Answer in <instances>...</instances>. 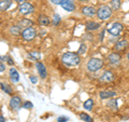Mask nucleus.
Instances as JSON below:
<instances>
[{
	"label": "nucleus",
	"instance_id": "obj_1",
	"mask_svg": "<svg viewBox=\"0 0 129 122\" xmlns=\"http://www.w3.org/2000/svg\"><path fill=\"white\" fill-rule=\"evenodd\" d=\"M62 62L63 64L68 65V66H76L81 62V57L79 54L73 53V52H67L62 55Z\"/></svg>",
	"mask_w": 129,
	"mask_h": 122
},
{
	"label": "nucleus",
	"instance_id": "obj_2",
	"mask_svg": "<svg viewBox=\"0 0 129 122\" xmlns=\"http://www.w3.org/2000/svg\"><path fill=\"white\" fill-rule=\"evenodd\" d=\"M103 66V60L101 58H91L87 63V69L91 72L99 70Z\"/></svg>",
	"mask_w": 129,
	"mask_h": 122
},
{
	"label": "nucleus",
	"instance_id": "obj_3",
	"mask_svg": "<svg viewBox=\"0 0 129 122\" xmlns=\"http://www.w3.org/2000/svg\"><path fill=\"white\" fill-rule=\"evenodd\" d=\"M97 15H98L99 19H101V21H107L108 18L111 17L112 9L108 6H102L101 8H99L98 11H97Z\"/></svg>",
	"mask_w": 129,
	"mask_h": 122
},
{
	"label": "nucleus",
	"instance_id": "obj_4",
	"mask_svg": "<svg viewBox=\"0 0 129 122\" xmlns=\"http://www.w3.org/2000/svg\"><path fill=\"white\" fill-rule=\"evenodd\" d=\"M107 30L113 36H118L123 30V25L120 23H112L109 25Z\"/></svg>",
	"mask_w": 129,
	"mask_h": 122
},
{
	"label": "nucleus",
	"instance_id": "obj_5",
	"mask_svg": "<svg viewBox=\"0 0 129 122\" xmlns=\"http://www.w3.org/2000/svg\"><path fill=\"white\" fill-rule=\"evenodd\" d=\"M22 36L26 41H30V40L35 39V37L37 36V31H36V29L34 27H28V28H25V29L23 30Z\"/></svg>",
	"mask_w": 129,
	"mask_h": 122
},
{
	"label": "nucleus",
	"instance_id": "obj_6",
	"mask_svg": "<svg viewBox=\"0 0 129 122\" xmlns=\"http://www.w3.org/2000/svg\"><path fill=\"white\" fill-rule=\"evenodd\" d=\"M35 11L34 9V6L30 5V3H22L21 7H19V13L23 14V15H27V14H30Z\"/></svg>",
	"mask_w": 129,
	"mask_h": 122
},
{
	"label": "nucleus",
	"instance_id": "obj_7",
	"mask_svg": "<svg viewBox=\"0 0 129 122\" xmlns=\"http://www.w3.org/2000/svg\"><path fill=\"white\" fill-rule=\"evenodd\" d=\"M22 106V100L18 96H14L12 97L10 100V107L13 109V110H18Z\"/></svg>",
	"mask_w": 129,
	"mask_h": 122
},
{
	"label": "nucleus",
	"instance_id": "obj_8",
	"mask_svg": "<svg viewBox=\"0 0 129 122\" xmlns=\"http://www.w3.org/2000/svg\"><path fill=\"white\" fill-rule=\"evenodd\" d=\"M109 63H110L111 65H113V66H117V65H119L120 55L118 53H116V52L111 53L110 55H109Z\"/></svg>",
	"mask_w": 129,
	"mask_h": 122
},
{
	"label": "nucleus",
	"instance_id": "obj_9",
	"mask_svg": "<svg viewBox=\"0 0 129 122\" xmlns=\"http://www.w3.org/2000/svg\"><path fill=\"white\" fill-rule=\"evenodd\" d=\"M60 6L62 7V9H64L68 12L74 11V9H75V6H74V3L72 0H62L61 3H60Z\"/></svg>",
	"mask_w": 129,
	"mask_h": 122
},
{
	"label": "nucleus",
	"instance_id": "obj_10",
	"mask_svg": "<svg viewBox=\"0 0 129 122\" xmlns=\"http://www.w3.org/2000/svg\"><path fill=\"white\" fill-rule=\"evenodd\" d=\"M36 67H37V69H38V72H39L40 77H41L42 79H45V78H46V76H47V71H46L45 66H44L42 63L38 62L37 64H36Z\"/></svg>",
	"mask_w": 129,
	"mask_h": 122
},
{
	"label": "nucleus",
	"instance_id": "obj_11",
	"mask_svg": "<svg viewBox=\"0 0 129 122\" xmlns=\"http://www.w3.org/2000/svg\"><path fill=\"white\" fill-rule=\"evenodd\" d=\"M100 80L102 81V82H112L113 80H114V75H113V72L112 71H104L102 76H101V78H100Z\"/></svg>",
	"mask_w": 129,
	"mask_h": 122
},
{
	"label": "nucleus",
	"instance_id": "obj_12",
	"mask_svg": "<svg viewBox=\"0 0 129 122\" xmlns=\"http://www.w3.org/2000/svg\"><path fill=\"white\" fill-rule=\"evenodd\" d=\"M127 47H128V42L126 40H119V41L116 42V44H115V50L118 52L125 51L127 49Z\"/></svg>",
	"mask_w": 129,
	"mask_h": 122
},
{
	"label": "nucleus",
	"instance_id": "obj_13",
	"mask_svg": "<svg viewBox=\"0 0 129 122\" xmlns=\"http://www.w3.org/2000/svg\"><path fill=\"white\" fill-rule=\"evenodd\" d=\"M82 13L86 16H94L95 14H97V11L92 7H84L82 8Z\"/></svg>",
	"mask_w": 129,
	"mask_h": 122
},
{
	"label": "nucleus",
	"instance_id": "obj_14",
	"mask_svg": "<svg viewBox=\"0 0 129 122\" xmlns=\"http://www.w3.org/2000/svg\"><path fill=\"white\" fill-rule=\"evenodd\" d=\"M10 78L12 80V82H14V83H16V82H18V81H19V75H18V72L13 67L10 68Z\"/></svg>",
	"mask_w": 129,
	"mask_h": 122
},
{
	"label": "nucleus",
	"instance_id": "obj_15",
	"mask_svg": "<svg viewBox=\"0 0 129 122\" xmlns=\"http://www.w3.org/2000/svg\"><path fill=\"white\" fill-rule=\"evenodd\" d=\"M115 95H116V93L113 91H101L100 92V98H102V99L111 98V97H114Z\"/></svg>",
	"mask_w": 129,
	"mask_h": 122
},
{
	"label": "nucleus",
	"instance_id": "obj_16",
	"mask_svg": "<svg viewBox=\"0 0 129 122\" xmlns=\"http://www.w3.org/2000/svg\"><path fill=\"white\" fill-rule=\"evenodd\" d=\"M12 5V0H0V11L8 10Z\"/></svg>",
	"mask_w": 129,
	"mask_h": 122
},
{
	"label": "nucleus",
	"instance_id": "obj_17",
	"mask_svg": "<svg viewBox=\"0 0 129 122\" xmlns=\"http://www.w3.org/2000/svg\"><path fill=\"white\" fill-rule=\"evenodd\" d=\"M39 24L40 25H42V26H48V24L51 23L50 21V18L47 17V16L45 15H41V16H39Z\"/></svg>",
	"mask_w": 129,
	"mask_h": 122
},
{
	"label": "nucleus",
	"instance_id": "obj_18",
	"mask_svg": "<svg viewBox=\"0 0 129 122\" xmlns=\"http://www.w3.org/2000/svg\"><path fill=\"white\" fill-rule=\"evenodd\" d=\"M100 27V24L99 23H96V22H88L86 24V29L87 30H96Z\"/></svg>",
	"mask_w": 129,
	"mask_h": 122
},
{
	"label": "nucleus",
	"instance_id": "obj_19",
	"mask_svg": "<svg viewBox=\"0 0 129 122\" xmlns=\"http://www.w3.org/2000/svg\"><path fill=\"white\" fill-rule=\"evenodd\" d=\"M108 106L112 110H117V100L116 99H109L108 100Z\"/></svg>",
	"mask_w": 129,
	"mask_h": 122
},
{
	"label": "nucleus",
	"instance_id": "obj_20",
	"mask_svg": "<svg viewBox=\"0 0 129 122\" xmlns=\"http://www.w3.org/2000/svg\"><path fill=\"white\" fill-rule=\"evenodd\" d=\"M31 25H32V22L29 21V19H23V21L19 22V24H18L19 28H21V27H23V28H28V27H30Z\"/></svg>",
	"mask_w": 129,
	"mask_h": 122
},
{
	"label": "nucleus",
	"instance_id": "obj_21",
	"mask_svg": "<svg viewBox=\"0 0 129 122\" xmlns=\"http://www.w3.org/2000/svg\"><path fill=\"white\" fill-rule=\"evenodd\" d=\"M120 0H111V7L113 10H118L120 8Z\"/></svg>",
	"mask_w": 129,
	"mask_h": 122
},
{
	"label": "nucleus",
	"instance_id": "obj_22",
	"mask_svg": "<svg viewBox=\"0 0 129 122\" xmlns=\"http://www.w3.org/2000/svg\"><path fill=\"white\" fill-rule=\"evenodd\" d=\"M80 118H81V119H82L83 121H85V122H94V121H92V118H91L90 116H88L87 113H84V112L81 113Z\"/></svg>",
	"mask_w": 129,
	"mask_h": 122
},
{
	"label": "nucleus",
	"instance_id": "obj_23",
	"mask_svg": "<svg viewBox=\"0 0 129 122\" xmlns=\"http://www.w3.org/2000/svg\"><path fill=\"white\" fill-rule=\"evenodd\" d=\"M92 105H94V101H92V99H87L85 103H84V108H85L86 110H91Z\"/></svg>",
	"mask_w": 129,
	"mask_h": 122
},
{
	"label": "nucleus",
	"instance_id": "obj_24",
	"mask_svg": "<svg viewBox=\"0 0 129 122\" xmlns=\"http://www.w3.org/2000/svg\"><path fill=\"white\" fill-rule=\"evenodd\" d=\"M19 31H21L19 26H14V27L10 28V32L11 34H13V35H19Z\"/></svg>",
	"mask_w": 129,
	"mask_h": 122
},
{
	"label": "nucleus",
	"instance_id": "obj_25",
	"mask_svg": "<svg viewBox=\"0 0 129 122\" xmlns=\"http://www.w3.org/2000/svg\"><path fill=\"white\" fill-rule=\"evenodd\" d=\"M1 89H2V90L5 91L6 93H8V94H11V93H12V89L9 87V85H7V84L1 83Z\"/></svg>",
	"mask_w": 129,
	"mask_h": 122
},
{
	"label": "nucleus",
	"instance_id": "obj_26",
	"mask_svg": "<svg viewBox=\"0 0 129 122\" xmlns=\"http://www.w3.org/2000/svg\"><path fill=\"white\" fill-rule=\"evenodd\" d=\"M29 55H30V56H32V57L36 58V59H39V58H40V56H41V55H40L39 52H37V51L30 52V54H29Z\"/></svg>",
	"mask_w": 129,
	"mask_h": 122
},
{
	"label": "nucleus",
	"instance_id": "obj_27",
	"mask_svg": "<svg viewBox=\"0 0 129 122\" xmlns=\"http://www.w3.org/2000/svg\"><path fill=\"white\" fill-rule=\"evenodd\" d=\"M59 22H60V16L58 14H55L54 15V19H53V24L54 25H57Z\"/></svg>",
	"mask_w": 129,
	"mask_h": 122
},
{
	"label": "nucleus",
	"instance_id": "obj_28",
	"mask_svg": "<svg viewBox=\"0 0 129 122\" xmlns=\"http://www.w3.org/2000/svg\"><path fill=\"white\" fill-rule=\"evenodd\" d=\"M23 107L26 108V109H31L32 107H34V105H32L31 101H26V103L23 105Z\"/></svg>",
	"mask_w": 129,
	"mask_h": 122
},
{
	"label": "nucleus",
	"instance_id": "obj_29",
	"mask_svg": "<svg viewBox=\"0 0 129 122\" xmlns=\"http://www.w3.org/2000/svg\"><path fill=\"white\" fill-rule=\"evenodd\" d=\"M68 120H69V118H68V117H58L57 118L58 122H67Z\"/></svg>",
	"mask_w": 129,
	"mask_h": 122
},
{
	"label": "nucleus",
	"instance_id": "obj_30",
	"mask_svg": "<svg viewBox=\"0 0 129 122\" xmlns=\"http://www.w3.org/2000/svg\"><path fill=\"white\" fill-rule=\"evenodd\" d=\"M85 50H86V47L84 46V44H82V46L80 47V49H79V53H80V54L85 53Z\"/></svg>",
	"mask_w": 129,
	"mask_h": 122
},
{
	"label": "nucleus",
	"instance_id": "obj_31",
	"mask_svg": "<svg viewBox=\"0 0 129 122\" xmlns=\"http://www.w3.org/2000/svg\"><path fill=\"white\" fill-rule=\"evenodd\" d=\"M5 69H6V65L3 63H0V72L5 71Z\"/></svg>",
	"mask_w": 129,
	"mask_h": 122
},
{
	"label": "nucleus",
	"instance_id": "obj_32",
	"mask_svg": "<svg viewBox=\"0 0 129 122\" xmlns=\"http://www.w3.org/2000/svg\"><path fill=\"white\" fill-rule=\"evenodd\" d=\"M61 1H62V0H51V2L54 3V5H60Z\"/></svg>",
	"mask_w": 129,
	"mask_h": 122
},
{
	"label": "nucleus",
	"instance_id": "obj_33",
	"mask_svg": "<svg viewBox=\"0 0 129 122\" xmlns=\"http://www.w3.org/2000/svg\"><path fill=\"white\" fill-rule=\"evenodd\" d=\"M30 81H31L32 83H37V78L32 76V77H30Z\"/></svg>",
	"mask_w": 129,
	"mask_h": 122
},
{
	"label": "nucleus",
	"instance_id": "obj_34",
	"mask_svg": "<svg viewBox=\"0 0 129 122\" xmlns=\"http://www.w3.org/2000/svg\"><path fill=\"white\" fill-rule=\"evenodd\" d=\"M6 59H8V56H0V63H2Z\"/></svg>",
	"mask_w": 129,
	"mask_h": 122
},
{
	"label": "nucleus",
	"instance_id": "obj_35",
	"mask_svg": "<svg viewBox=\"0 0 129 122\" xmlns=\"http://www.w3.org/2000/svg\"><path fill=\"white\" fill-rule=\"evenodd\" d=\"M8 63H9L10 65L13 64V60H12V58H11V57H8Z\"/></svg>",
	"mask_w": 129,
	"mask_h": 122
},
{
	"label": "nucleus",
	"instance_id": "obj_36",
	"mask_svg": "<svg viewBox=\"0 0 129 122\" xmlns=\"http://www.w3.org/2000/svg\"><path fill=\"white\" fill-rule=\"evenodd\" d=\"M16 2H18V3H25L26 0H15Z\"/></svg>",
	"mask_w": 129,
	"mask_h": 122
},
{
	"label": "nucleus",
	"instance_id": "obj_37",
	"mask_svg": "<svg viewBox=\"0 0 129 122\" xmlns=\"http://www.w3.org/2000/svg\"><path fill=\"white\" fill-rule=\"evenodd\" d=\"M5 121H6L5 118H3L2 116H0V122H5Z\"/></svg>",
	"mask_w": 129,
	"mask_h": 122
},
{
	"label": "nucleus",
	"instance_id": "obj_38",
	"mask_svg": "<svg viewBox=\"0 0 129 122\" xmlns=\"http://www.w3.org/2000/svg\"><path fill=\"white\" fill-rule=\"evenodd\" d=\"M80 1H88V0H80Z\"/></svg>",
	"mask_w": 129,
	"mask_h": 122
},
{
	"label": "nucleus",
	"instance_id": "obj_39",
	"mask_svg": "<svg viewBox=\"0 0 129 122\" xmlns=\"http://www.w3.org/2000/svg\"><path fill=\"white\" fill-rule=\"evenodd\" d=\"M127 57H128V59H129V52H128V55H127Z\"/></svg>",
	"mask_w": 129,
	"mask_h": 122
}]
</instances>
